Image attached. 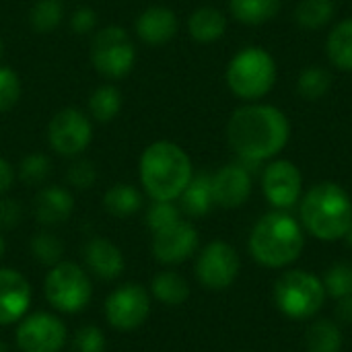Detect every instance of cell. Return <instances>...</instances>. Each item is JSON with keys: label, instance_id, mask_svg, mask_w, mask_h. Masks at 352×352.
<instances>
[{"label": "cell", "instance_id": "cell-1", "mask_svg": "<svg viewBox=\"0 0 352 352\" xmlns=\"http://www.w3.org/2000/svg\"><path fill=\"white\" fill-rule=\"evenodd\" d=\"M227 140L243 163L272 161L291 140V122L270 103H245L231 113Z\"/></svg>", "mask_w": 352, "mask_h": 352}, {"label": "cell", "instance_id": "cell-2", "mask_svg": "<svg viewBox=\"0 0 352 352\" xmlns=\"http://www.w3.org/2000/svg\"><path fill=\"white\" fill-rule=\"evenodd\" d=\"M142 190L153 200L175 202L194 175L190 155L171 140H157L148 144L138 163Z\"/></svg>", "mask_w": 352, "mask_h": 352}, {"label": "cell", "instance_id": "cell-3", "mask_svg": "<svg viewBox=\"0 0 352 352\" xmlns=\"http://www.w3.org/2000/svg\"><path fill=\"white\" fill-rule=\"evenodd\" d=\"M305 248L301 223L285 210L264 214L250 233V254L268 268H285L293 264Z\"/></svg>", "mask_w": 352, "mask_h": 352}, {"label": "cell", "instance_id": "cell-4", "mask_svg": "<svg viewBox=\"0 0 352 352\" xmlns=\"http://www.w3.org/2000/svg\"><path fill=\"white\" fill-rule=\"evenodd\" d=\"M301 223L322 241L346 237L352 225V200L349 192L334 184L322 182L301 196Z\"/></svg>", "mask_w": 352, "mask_h": 352}, {"label": "cell", "instance_id": "cell-5", "mask_svg": "<svg viewBox=\"0 0 352 352\" xmlns=\"http://www.w3.org/2000/svg\"><path fill=\"white\" fill-rule=\"evenodd\" d=\"M276 74L274 56L262 45H248L231 58L225 78L235 97L245 103H256L274 89Z\"/></svg>", "mask_w": 352, "mask_h": 352}, {"label": "cell", "instance_id": "cell-6", "mask_svg": "<svg viewBox=\"0 0 352 352\" xmlns=\"http://www.w3.org/2000/svg\"><path fill=\"white\" fill-rule=\"evenodd\" d=\"M43 295L56 311L72 316L87 309L91 303L93 283L82 266L62 260L45 274Z\"/></svg>", "mask_w": 352, "mask_h": 352}, {"label": "cell", "instance_id": "cell-7", "mask_svg": "<svg viewBox=\"0 0 352 352\" xmlns=\"http://www.w3.org/2000/svg\"><path fill=\"white\" fill-rule=\"evenodd\" d=\"M326 301L324 283L305 270H291L274 285V303L293 320L314 318Z\"/></svg>", "mask_w": 352, "mask_h": 352}, {"label": "cell", "instance_id": "cell-8", "mask_svg": "<svg viewBox=\"0 0 352 352\" xmlns=\"http://www.w3.org/2000/svg\"><path fill=\"white\" fill-rule=\"evenodd\" d=\"M91 62L95 70L107 78L126 76L136 62V47L124 27H103L91 41Z\"/></svg>", "mask_w": 352, "mask_h": 352}, {"label": "cell", "instance_id": "cell-9", "mask_svg": "<svg viewBox=\"0 0 352 352\" xmlns=\"http://www.w3.org/2000/svg\"><path fill=\"white\" fill-rule=\"evenodd\" d=\"M66 324L50 311L27 314L14 332L16 349L21 352H60L66 344Z\"/></svg>", "mask_w": 352, "mask_h": 352}, {"label": "cell", "instance_id": "cell-10", "mask_svg": "<svg viewBox=\"0 0 352 352\" xmlns=\"http://www.w3.org/2000/svg\"><path fill=\"white\" fill-rule=\"evenodd\" d=\"M151 316V295L138 283H126L109 293L105 301V320L111 328L130 332L140 328Z\"/></svg>", "mask_w": 352, "mask_h": 352}, {"label": "cell", "instance_id": "cell-11", "mask_svg": "<svg viewBox=\"0 0 352 352\" xmlns=\"http://www.w3.org/2000/svg\"><path fill=\"white\" fill-rule=\"evenodd\" d=\"M93 140L91 120L76 107L60 109L47 124V142L62 157H78Z\"/></svg>", "mask_w": 352, "mask_h": 352}, {"label": "cell", "instance_id": "cell-12", "mask_svg": "<svg viewBox=\"0 0 352 352\" xmlns=\"http://www.w3.org/2000/svg\"><path fill=\"white\" fill-rule=\"evenodd\" d=\"M241 262L233 245L227 241H210L196 260V276L202 287L210 291H225L229 289L237 274H239Z\"/></svg>", "mask_w": 352, "mask_h": 352}, {"label": "cell", "instance_id": "cell-13", "mask_svg": "<svg viewBox=\"0 0 352 352\" xmlns=\"http://www.w3.org/2000/svg\"><path fill=\"white\" fill-rule=\"evenodd\" d=\"M262 192L276 210L295 206L303 196V175L293 161H270L262 173Z\"/></svg>", "mask_w": 352, "mask_h": 352}, {"label": "cell", "instance_id": "cell-14", "mask_svg": "<svg viewBox=\"0 0 352 352\" xmlns=\"http://www.w3.org/2000/svg\"><path fill=\"white\" fill-rule=\"evenodd\" d=\"M153 256L157 262L161 264H182L188 258L194 256V252L198 250V231L192 223L188 221H177L175 225L153 233Z\"/></svg>", "mask_w": 352, "mask_h": 352}, {"label": "cell", "instance_id": "cell-15", "mask_svg": "<svg viewBox=\"0 0 352 352\" xmlns=\"http://www.w3.org/2000/svg\"><path fill=\"white\" fill-rule=\"evenodd\" d=\"M33 301L29 280L14 268H0V326L21 322Z\"/></svg>", "mask_w": 352, "mask_h": 352}, {"label": "cell", "instance_id": "cell-16", "mask_svg": "<svg viewBox=\"0 0 352 352\" xmlns=\"http://www.w3.org/2000/svg\"><path fill=\"white\" fill-rule=\"evenodd\" d=\"M252 173L243 163H229L212 175L214 204L223 208H239L252 196Z\"/></svg>", "mask_w": 352, "mask_h": 352}, {"label": "cell", "instance_id": "cell-17", "mask_svg": "<svg viewBox=\"0 0 352 352\" xmlns=\"http://www.w3.org/2000/svg\"><path fill=\"white\" fill-rule=\"evenodd\" d=\"M82 258L89 272H93L101 280H116L126 268L122 250L105 237H93L91 241H87Z\"/></svg>", "mask_w": 352, "mask_h": 352}, {"label": "cell", "instance_id": "cell-18", "mask_svg": "<svg viewBox=\"0 0 352 352\" xmlns=\"http://www.w3.org/2000/svg\"><path fill=\"white\" fill-rule=\"evenodd\" d=\"M177 14L167 6H148L136 19V35L148 45H163L177 35Z\"/></svg>", "mask_w": 352, "mask_h": 352}, {"label": "cell", "instance_id": "cell-19", "mask_svg": "<svg viewBox=\"0 0 352 352\" xmlns=\"http://www.w3.org/2000/svg\"><path fill=\"white\" fill-rule=\"evenodd\" d=\"M74 210V198L72 194L62 186H45L37 192L33 202L35 219L43 227H56L70 219Z\"/></svg>", "mask_w": 352, "mask_h": 352}, {"label": "cell", "instance_id": "cell-20", "mask_svg": "<svg viewBox=\"0 0 352 352\" xmlns=\"http://www.w3.org/2000/svg\"><path fill=\"white\" fill-rule=\"evenodd\" d=\"M182 202V212L198 219L206 217L214 206L212 196V175L210 173H194L182 196L177 198Z\"/></svg>", "mask_w": 352, "mask_h": 352}, {"label": "cell", "instance_id": "cell-21", "mask_svg": "<svg viewBox=\"0 0 352 352\" xmlns=\"http://www.w3.org/2000/svg\"><path fill=\"white\" fill-rule=\"evenodd\" d=\"M190 37L198 43H214L227 31V16L214 6H200L188 19Z\"/></svg>", "mask_w": 352, "mask_h": 352}, {"label": "cell", "instance_id": "cell-22", "mask_svg": "<svg viewBox=\"0 0 352 352\" xmlns=\"http://www.w3.org/2000/svg\"><path fill=\"white\" fill-rule=\"evenodd\" d=\"M326 54L332 66L352 72V16L338 21L326 39Z\"/></svg>", "mask_w": 352, "mask_h": 352}, {"label": "cell", "instance_id": "cell-23", "mask_svg": "<svg viewBox=\"0 0 352 352\" xmlns=\"http://www.w3.org/2000/svg\"><path fill=\"white\" fill-rule=\"evenodd\" d=\"M283 0H229V12L243 25H264L278 16Z\"/></svg>", "mask_w": 352, "mask_h": 352}, {"label": "cell", "instance_id": "cell-24", "mask_svg": "<svg viewBox=\"0 0 352 352\" xmlns=\"http://www.w3.org/2000/svg\"><path fill=\"white\" fill-rule=\"evenodd\" d=\"M151 293H153V297L159 303L169 305V307H177V305L188 301L190 285H188V280L182 274H177L173 270H165V272H159L153 278Z\"/></svg>", "mask_w": 352, "mask_h": 352}, {"label": "cell", "instance_id": "cell-25", "mask_svg": "<svg viewBox=\"0 0 352 352\" xmlns=\"http://www.w3.org/2000/svg\"><path fill=\"white\" fill-rule=\"evenodd\" d=\"M103 206L111 217L126 219L142 208V194L130 184H116L105 192Z\"/></svg>", "mask_w": 352, "mask_h": 352}, {"label": "cell", "instance_id": "cell-26", "mask_svg": "<svg viewBox=\"0 0 352 352\" xmlns=\"http://www.w3.org/2000/svg\"><path fill=\"white\" fill-rule=\"evenodd\" d=\"M336 14L334 0H301L295 6V21L301 29H324Z\"/></svg>", "mask_w": 352, "mask_h": 352}, {"label": "cell", "instance_id": "cell-27", "mask_svg": "<svg viewBox=\"0 0 352 352\" xmlns=\"http://www.w3.org/2000/svg\"><path fill=\"white\" fill-rule=\"evenodd\" d=\"M305 344L309 352H340L342 351V330L332 320L314 322L307 330Z\"/></svg>", "mask_w": 352, "mask_h": 352}, {"label": "cell", "instance_id": "cell-28", "mask_svg": "<svg viewBox=\"0 0 352 352\" xmlns=\"http://www.w3.org/2000/svg\"><path fill=\"white\" fill-rule=\"evenodd\" d=\"M330 87H332V74L318 64L303 68L297 76V93L305 101L324 99L328 95Z\"/></svg>", "mask_w": 352, "mask_h": 352}, {"label": "cell", "instance_id": "cell-29", "mask_svg": "<svg viewBox=\"0 0 352 352\" xmlns=\"http://www.w3.org/2000/svg\"><path fill=\"white\" fill-rule=\"evenodd\" d=\"M122 109V93L116 85H101L89 99V111L97 122H111Z\"/></svg>", "mask_w": 352, "mask_h": 352}, {"label": "cell", "instance_id": "cell-30", "mask_svg": "<svg viewBox=\"0 0 352 352\" xmlns=\"http://www.w3.org/2000/svg\"><path fill=\"white\" fill-rule=\"evenodd\" d=\"M29 250L33 254V258L43 264V266H56L58 262H62L64 256V243L56 233L50 231H39L31 237L29 241Z\"/></svg>", "mask_w": 352, "mask_h": 352}, {"label": "cell", "instance_id": "cell-31", "mask_svg": "<svg viewBox=\"0 0 352 352\" xmlns=\"http://www.w3.org/2000/svg\"><path fill=\"white\" fill-rule=\"evenodd\" d=\"M64 19L62 0H37L29 12V23L37 33L54 31Z\"/></svg>", "mask_w": 352, "mask_h": 352}, {"label": "cell", "instance_id": "cell-32", "mask_svg": "<svg viewBox=\"0 0 352 352\" xmlns=\"http://www.w3.org/2000/svg\"><path fill=\"white\" fill-rule=\"evenodd\" d=\"M144 219H146V227L151 229V233H159L175 225L177 221H182V208L169 200H153Z\"/></svg>", "mask_w": 352, "mask_h": 352}, {"label": "cell", "instance_id": "cell-33", "mask_svg": "<svg viewBox=\"0 0 352 352\" xmlns=\"http://www.w3.org/2000/svg\"><path fill=\"white\" fill-rule=\"evenodd\" d=\"M50 173H52V161L43 153H31L19 165V177L27 186L43 184Z\"/></svg>", "mask_w": 352, "mask_h": 352}, {"label": "cell", "instance_id": "cell-34", "mask_svg": "<svg viewBox=\"0 0 352 352\" xmlns=\"http://www.w3.org/2000/svg\"><path fill=\"white\" fill-rule=\"evenodd\" d=\"M324 289L326 295L334 297L336 301L342 297H351L352 295V264L340 262L334 264L326 276H324Z\"/></svg>", "mask_w": 352, "mask_h": 352}, {"label": "cell", "instance_id": "cell-35", "mask_svg": "<svg viewBox=\"0 0 352 352\" xmlns=\"http://www.w3.org/2000/svg\"><path fill=\"white\" fill-rule=\"evenodd\" d=\"M21 99V78L19 74L8 68L0 66V113L10 111Z\"/></svg>", "mask_w": 352, "mask_h": 352}, {"label": "cell", "instance_id": "cell-36", "mask_svg": "<svg viewBox=\"0 0 352 352\" xmlns=\"http://www.w3.org/2000/svg\"><path fill=\"white\" fill-rule=\"evenodd\" d=\"M72 352H105V334L97 326H82L72 338Z\"/></svg>", "mask_w": 352, "mask_h": 352}, {"label": "cell", "instance_id": "cell-37", "mask_svg": "<svg viewBox=\"0 0 352 352\" xmlns=\"http://www.w3.org/2000/svg\"><path fill=\"white\" fill-rule=\"evenodd\" d=\"M66 177H68V184H70V186H74V188H78V190H87V188H91V186L95 184V179H97V169H95V165H93L91 161L78 159V161H74V163L68 167Z\"/></svg>", "mask_w": 352, "mask_h": 352}, {"label": "cell", "instance_id": "cell-38", "mask_svg": "<svg viewBox=\"0 0 352 352\" xmlns=\"http://www.w3.org/2000/svg\"><path fill=\"white\" fill-rule=\"evenodd\" d=\"M70 27H72V31L78 33V35L91 33V31L97 27V14H95V10L89 8V6L76 8V10L72 12V16H70Z\"/></svg>", "mask_w": 352, "mask_h": 352}, {"label": "cell", "instance_id": "cell-39", "mask_svg": "<svg viewBox=\"0 0 352 352\" xmlns=\"http://www.w3.org/2000/svg\"><path fill=\"white\" fill-rule=\"evenodd\" d=\"M21 219H23L21 204L12 198H0V231L16 227Z\"/></svg>", "mask_w": 352, "mask_h": 352}, {"label": "cell", "instance_id": "cell-40", "mask_svg": "<svg viewBox=\"0 0 352 352\" xmlns=\"http://www.w3.org/2000/svg\"><path fill=\"white\" fill-rule=\"evenodd\" d=\"M12 184H14V169L4 157H0V194H6L12 188Z\"/></svg>", "mask_w": 352, "mask_h": 352}, {"label": "cell", "instance_id": "cell-41", "mask_svg": "<svg viewBox=\"0 0 352 352\" xmlns=\"http://www.w3.org/2000/svg\"><path fill=\"white\" fill-rule=\"evenodd\" d=\"M334 314H336L338 322H342V324H352V295L351 297L338 299V305H336Z\"/></svg>", "mask_w": 352, "mask_h": 352}, {"label": "cell", "instance_id": "cell-42", "mask_svg": "<svg viewBox=\"0 0 352 352\" xmlns=\"http://www.w3.org/2000/svg\"><path fill=\"white\" fill-rule=\"evenodd\" d=\"M4 250H6V243H4V237H2V233H0V260H2V256H4Z\"/></svg>", "mask_w": 352, "mask_h": 352}, {"label": "cell", "instance_id": "cell-43", "mask_svg": "<svg viewBox=\"0 0 352 352\" xmlns=\"http://www.w3.org/2000/svg\"><path fill=\"white\" fill-rule=\"evenodd\" d=\"M346 241H349V245L352 248V225H351V229H349V233H346Z\"/></svg>", "mask_w": 352, "mask_h": 352}, {"label": "cell", "instance_id": "cell-44", "mask_svg": "<svg viewBox=\"0 0 352 352\" xmlns=\"http://www.w3.org/2000/svg\"><path fill=\"white\" fill-rule=\"evenodd\" d=\"M4 56V41H2V37H0V58Z\"/></svg>", "mask_w": 352, "mask_h": 352}, {"label": "cell", "instance_id": "cell-45", "mask_svg": "<svg viewBox=\"0 0 352 352\" xmlns=\"http://www.w3.org/2000/svg\"><path fill=\"white\" fill-rule=\"evenodd\" d=\"M0 352H8V349L4 346V342H0Z\"/></svg>", "mask_w": 352, "mask_h": 352}]
</instances>
